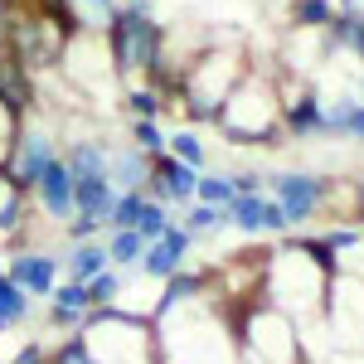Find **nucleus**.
I'll return each mask as SVG.
<instances>
[{"label": "nucleus", "instance_id": "9d476101", "mask_svg": "<svg viewBox=\"0 0 364 364\" xmlns=\"http://www.w3.org/2000/svg\"><path fill=\"white\" fill-rule=\"evenodd\" d=\"M63 267H68V282L97 277L102 267H112V257H107V243H97V238H87V243H68V257H63Z\"/></svg>", "mask_w": 364, "mask_h": 364}, {"label": "nucleus", "instance_id": "b1692460", "mask_svg": "<svg viewBox=\"0 0 364 364\" xmlns=\"http://www.w3.org/2000/svg\"><path fill=\"white\" fill-rule=\"evenodd\" d=\"M97 228H102V219H92V214H73V219L63 224V238H68V243H87V238H97Z\"/></svg>", "mask_w": 364, "mask_h": 364}, {"label": "nucleus", "instance_id": "412c9836", "mask_svg": "<svg viewBox=\"0 0 364 364\" xmlns=\"http://www.w3.org/2000/svg\"><path fill=\"white\" fill-rule=\"evenodd\" d=\"M228 224V209L224 204H195V209H190V214H185V228H190V233H214V228H224Z\"/></svg>", "mask_w": 364, "mask_h": 364}, {"label": "nucleus", "instance_id": "a211bd4d", "mask_svg": "<svg viewBox=\"0 0 364 364\" xmlns=\"http://www.w3.org/2000/svg\"><path fill=\"white\" fill-rule=\"evenodd\" d=\"M166 151L175 156V161H185V166H195V170H204V141L185 127V132H175V136H166Z\"/></svg>", "mask_w": 364, "mask_h": 364}, {"label": "nucleus", "instance_id": "f257e3e1", "mask_svg": "<svg viewBox=\"0 0 364 364\" xmlns=\"http://www.w3.org/2000/svg\"><path fill=\"white\" fill-rule=\"evenodd\" d=\"M214 127H219L233 146H282L287 122H282V87H277V78L248 68V73L233 83V92L219 102Z\"/></svg>", "mask_w": 364, "mask_h": 364}, {"label": "nucleus", "instance_id": "f03ea898", "mask_svg": "<svg viewBox=\"0 0 364 364\" xmlns=\"http://www.w3.org/2000/svg\"><path fill=\"white\" fill-rule=\"evenodd\" d=\"M78 340L92 364H161V331L151 316L92 306L78 326Z\"/></svg>", "mask_w": 364, "mask_h": 364}, {"label": "nucleus", "instance_id": "1a4fd4ad", "mask_svg": "<svg viewBox=\"0 0 364 364\" xmlns=\"http://www.w3.org/2000/svg\"><path fill=\"white\" fill-rule=\"evenodd\" d=\"M107 175H112L117 190H141L151 180V156L141 146H107Z\"/></svg>", "mask_w": 364, "mask_h": 364}, {"label": "nucleus", "instance_id": "39448f33", "mask_svg": "<svg viewBox=\"0 0 364 364\" xmlns=\"http://www.w3.org/2000/svg\"><path fill=\"white\" fill-rule=\"evenodd\" d=\"M267 185H272V199L287 209L291 228H301L306 219L321 214V195H326L321 175H267Z\"/></svg>", "mask_w": 364, "mask_h": 364}, {"label": "nucleus", "instance_id": "ddd939ff", "mask_svg": "<svg viewBox=\"0 0 364 364\" xmlns=\"http://www.w3.org/2000/svg\"><path fill=\"white\" fill-rule=\"evenodd\" d=\"M0 316L10 321V326H25L29 316H34V296H29L20 282H10L0 272Z\"/></svg>", "mask_w": 364, "mask_h": 364}, {"label": "nucleus", "instance_id": "6ab92c4d", "mask_svg": "<svg viewBox=\"0 0 364 364\" xmlns=\"http://www.w3.org/2000/svg\"><path fill=\"white\" fill-rule=\"evenodd\" d=\"M132 146H141L146 156H161L166 151V132L156 117H132Z\"/></svg>", "mask_w": 364, "mask_h": 364}, {"label": "nucleus", "instance_id": "6e6552de", "mask_svg": "<svg viewBox=\"0 0 364 364\" xmlns=\"http://www.w3.org/2000/svg\"><path fill=\"white\" fill-rule=\"evenodd\" d=\"M112 204H117L112 175H73V214H92V219H102V228H107Z\"/></svg>", "mask_w": 364, "mask_h": 364}, {"label": "nucleus", "instance_id": "9b49d317", "mask_svg": "<svg viewBox=\"0 0 364 364\" xmlns=\"http://www.w3.org/2000/svg\"><path fill=\"white\" fill-rule=\"evenodd\" d=\"M29 219L25 209V190L10 180V170H0V233H15V228Z\"/></svg>", "mask_w": 364, "mask_h": 364}, {"label": "nucleus", "instance_id": "5701e85b", "mask_svg": "<svg viewBox=\"0 0 364 364\" xmlns=\"http://www.w3.org/2000/svg\"><path fill=\"white\" fill-rule=\"evenodd\" d=\"M49 301L54 306H68V311H92V301H87V287L83 282H54V291H49Z\"/></svg>", "mask_w": 364, "mask_h": 364}, {"label": "nucleus", "instance_id": "423d86ee", "mask_svg": "<svg viewBox=\"0 0 364 364\" xmlns=\"http://www.w3.org/2000/svg\"><path fill=\"white\" fill-rule=\"evenodd\" d=\"M34 199H39V209L54 219L58 228L73 219V170H68V161L58 156L54 166L39 175V185H34Z\"/></svg>", "mask_w": 364, "mask_h": 364}, {"label": "nucleus", "instance_id": "393cba45", "mask_svg": "<svg viewBox=\"0 0 364 364\" xmlns=\"http://www.w3.org/2000/svg\"><path fill=\"white\" fill-rule=\"evenodd\" d=\"M262 233H291V219L277 199H262Z\"/></svg>", "mask_w": 364, "mask_h": 364}, {"label": "nucleus", "instance_id": "dca6fc26", "mask_svg": "<svg viewBox=\"0 0 364 364\" xmlns=\"http://www.w3.org/2000/svg\"><path fill=\"white\" fill-rule=\"evenodd\" d=\"M122 267H102V272H97V277H87L83 287H87V301H92V306H112L117 296H122Z\"/></svg>", "mask_w": 364, "mask_h": 364}, {"label": "nucleus", "instance_id": "a878e982", "mask_svg": "<svg viewBox=\"0 0 364 364\" xmlns=\"http://www.w3.org/2000/svg\"><path fill=\"white\" fill-rule=\"evenodd\" d=\"M5 331H15V326H10V321H5V316H0V336H5Z\"/></svg>", "mask_w": 364, "mask_h": 364}, {"label": "nucleus", "instance_id": "f8f14e48", "mask_svg": "<svg viewBox=\"0 0 364 364\" xmlns=\"http://www.w3.org/2000/svg\"><path fill=\"white\" fill-rule=\"evenodd\" d=\"M136 267H141V277H146V282H170L180 267H185V262H180V257H175V252L156 238V243H146V252H141Z\"/></svg>", "mask_w": 364, "mask_h": 364}, {"label": "nucleus", "instance_id": "aec40b11", "mask_svg": "<svg viewBox=\"0 0 364 364\" xmlns=\"http://www.w3.org/2000/svg\"><path fill=\"white\" fill-rule=\"evenodd\" d=\"M141 199H146V190H117V204H112V214H107V228H136Z\"/></svg>", "mask_w": 364, "mask_h": 364}, {"label": "nucleus", "instance_id": "7ed1b4c3", "mask_svg": "<svg viewBox=\"0 0 364 364\" xmlns=\"http://www.w3.org/2000/svg\"><path fill=\"white\" fill-rule=\"evenodd\" d=\"M321 316H326L336 355H364V277H350V272L336 267L331 282H326Z\"/></svg>", "mask_w": 364, "mask_h": 364}, {"label": "nucleus", "instance_id": "2eb2a0df", "mask_svg": "<svg viewBox=\"0 0 364 364\" xmlns=\"http://www.w3.org/2000/svg\"><path fill=\"white\" fill-rule=\"evenodd\" d=\"M166 224H170V209H166V199H141V214H136V233L146 238V243H156L161 233H166Z\"/></svg>", "mask_w": 364, "mask_h": 364}, {"label": "nucleus", "instance_id": "4be33fe9", "mask_svg": "<svg viewBox=\"0 0 364 364\" xmlns=\"http://www.w3.org/2000/svg\"><path fill=\"white\" fill-rule=\"evenodd\" d=\"M20 122H25V117L0 97V170L10 166V151H15V136H20Z\"/></svg>", "mask_w": 364, "mask_h": 364}, {"label": "nucleus", "instance_id": "f3484780", "mask_svg": "<svg viewBox=\"0 0 364 364\" xmlns=\"http://www.w3.org/2000/svg\"><path fill=\"white\" fill-rule=\"evenodd\" d=\"M233 195H238V190H233V175H199V185H195V199L199 204H233Z\"/></svg>", "mask_w": 364, "mask_h": 364}, {"label": "nucleus", "instance_id": "4468645a", "mask_svg": "<svg viewBox=\"0 0 364 364\" xmlns=\"http://www.w3.org/2000/svg\"><path fill=\"white\" fill-rule=\"evenodd\" d=\"M141 252H146V238H141L136 228H112V238H107V257H112V267H136Z\"/></svg>", "mask_w": 364, "mask_h": 364}, {"label": "nucleus", "instance_id": "20e7f679", "mask_svg": "<svg viewBox=\"0 0 364 364\" xmlns=\"http://www.w3.org/2000/svg\"><path fill=\"white\" fill-rule=\"evenodd\" d=\"M58 161V141L54 132H44V127H29V122H20V136H15V151H10V180L20 185V190H34L39 185V175Z\"/></svg>", "mask_w": 364, "mask_h": 364}, {"label": "nucleus", "instance_id": "bb28decb", "mask_svg": "<svg viewBox=\"0 0 364 364\" xmlns=\"http://www.w3.org/2000/svg\"><path fill=\"white\" fill-rule=\"evenodd\" d=\"M360 102H364V73H360Z\"/></svg>", "mask_w": 364, "mask_h": 364}, {"label": "nucleus", "instance_id": "0eeeda50", "mask_svg": "<svg viewBox=\"0 0 364 364\" xmlns=\"http://www.w3.org/2000/svg\"><path fill=\"white\" fill-rule=\"evenodd\" d=\"M5 277L20 282L29 296H49V291H54V282H58V262L49 257V252H39V248H20L15 257H10Z\"/></svg>", "mask_w": 364, "mask_h": 364}]
</instances>
